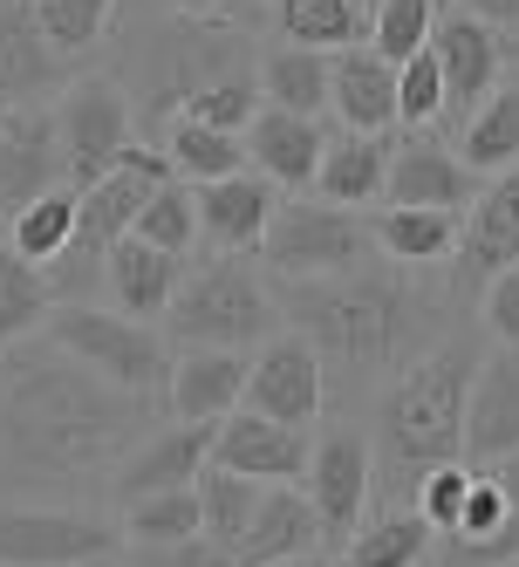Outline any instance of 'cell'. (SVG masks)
Here are the masks:
<instances>
[{
	"label": "cell",
	"mask_w": 519,
	"mask_h": 567,
	"mask_svg": "<svg viewBox=\"0 0 519 567\" xmlns=\"http://www.w3.org/2000/svg\"><path fill=\"white\" fill-rule=\"evenodd\" d=\"M150 396H124L49 336L0 355V478L28 493L75 499L103 485L150 437Z\"/></svg>",
	"instance_id": "1"
},
{
	"label": "cell",
	"mask_w": 519,
	"mask_h": 567,
	"mask_svg": "<svg viewBox=\"0 0 519 567\" xmlns=\"http://www.w3.org/2000/svg\"><path fill=\"white\" fill-rule=\"evenodd\" d=\"M273 301H281V329L308 336L322 370H342L355 383H390L458 329V288L430 280V267H396L383 254L335 280H281Z\"/></svg>",
	"instance_id": "2"
},
{
	"label": "cell",
	"mask_w": 519,
	"mask_h": 567,
	"mask_svg": "<svg viewBox=\"0 0 519 567\" xmlns=\"http://www.w3.org/2000/svg\"><path fill=\"white\" fill-rule=\"evenodd\" d=\"M478 355H486V336L451 329L437 349H424L411 370H396L376 390V417H370L376 499L370 506L417 513V478L437 465H465V396L478 377Z\"/></svg>",
	"instance_id": "3"
},
{
	"label": "cell",
	"mask_w": 519,
	"mask_h": 567,
	"mask_svg": "<svg viewBox=\"0 0 519 567\" xmlns=\"http://www.w3.org/2000/svg\"><path fill=\"white\" fill-rule=\"evenodd\" d=\"M124 75H131L124 90L131 116L165 137V124H178L198 90L226 83V75H253V28L239 14H178L150 0L137 21V49L124 55Z\"/></svg>",
	"instance_id": "4"
},
{
	"label": "cell",
	"mask_w": 519,
	"mask_h": 567,
	"mask_svg": "<svg viewBox=\"0 0 519 567\" xmlns=\"http://www.w3.org/2000/svg\"><path fill=\"white\" fill-rule=\"evenodd\" d=\"M172 349H239L253 355L267 336H281V301L260 280L253 260H206L178 280V301L165 315Z\"/></svg>",
	"instance_id": "5"
},
{
	"label": "cell",
	"mask_w": 519,
	"mask_h": 567,
	"mask_svg": "<svg viewBox=\"0 0 519 567\" xmlns=\"http://www.w3.org/2000/svg\"><path fill=\"white\" fill-rule=\"evenodd\" d=\"M49 342L83 362L90 377H103L110 390L124 396H165L172 383V342L150 329V321H131L116 308H96V301H62L49 315Z\"/></svg>",
	"instance_id": "6"
},
{
	"label": "cell",
	"mask_w": 519,
	"mask_h": 567,
	"mask_svg": "<svg viewBox=\"0 0 519 567\" xmlns=\"http://www.w3.org/2000/svg\"><path fill=\"white\" fill-rule=\"evenodd\" d=\"M363 260H376L370 213L329 206V198H281L260 239V267L273 280H335Z\"/></svg>",
	"instance_id": "7"
},
{
	"label": "cell",
	"mask_w": 519,
	"mask_h": 567,
	"mask_svg": "<svg viewBox=\"0 0 519 567\" xmlns=\"http://www.w3.org/2000/svg\"><path fill=\"white\" fill-rule=\"evenodd\" d=\"M55 144H62V185L69 192H90L96 178L116 172L137 137V116H131V96L116 75H75V83L55 96Z\"/></svg>",
	"instance_id": "8"
},
{
	"label": "cell",
	"mask_w": 519,
	"mask_h": 567,
	"mask_svg": "<svg viewBox=\"0 0 519 567\" xmlns=\"http://www.w3.org/2000/svg\"><path fill=\"white\" fill-rule=\"evenodd\" d=\"M124 534L96 506H21L0 499V567H90L116 560Z\"/></svg>",
	"instance_id": "9"
},
{
	"label": "cell",
	"mask_w": 519,
	"mask_h": 567,
	"mask_svg": "<svg viewBox=\"0 0 519 567\" xmlns=\"http://www.w3.org/2000/svg\"><path fill=\"white\" fill-rule=\"evenodd\" d=\"M301 493L322 519V547H342L355 526L370 519V499H376V452H370V431L355 424H329L308 452V478Z\"/></svg>",
	"instance_id": "10"
},
{
	"label": "cell",
	"mask_w": 519,
	"mask_h": 567,
	"mask_svg": "<svg viewBox=\"0 0 519 567\" xmlns=\"http://www.w3.org/2000/svg\"><path fill=\"white\" fill-rule=\"evenodd\" d=\"M247 403L253 417H273V424H294L308 431L314 417H322V403H329V370H322V355H314L308 336L281 329V336H267L247 362Z\"/></svg>",
	"instance_id": "11"
},
{
	"label": "cell",
	"mask_w": 519,
	"mask_h": 567,
	"mask_svg": "<svg viewBox=\"0 0 519 567\" xmlns=\"http://www.w3.org/2000/svg\"><path fill=\"white\" fill-rule=\"evenodd\" d=\"M506 55H512V42H506L499 28L471 21L458 8L437 14V28H430V62H437V75H445V116H437V124H458L465 131V116L499 90Z\"/></svg>",
	"instance_id": "12"
},
{
	"label": "cell",
	"mask_w": 519,
	"mask_h": 567,
	"mask_svg": "<svg viewBox=\"0 0 519 567\" xmlns=\"http://www.w3.org/2000/svg\"><path fill=\"white\" fill-rule=\"evenodd\" d=\"M519 260V165L478 185V198L465 206L458 226V295H478L492 274H506Z\"/></svg>",
	"instance_id": "13"
},
{
	"label": "cell",
	"mask_w": 519,
	"mask_h": 567,
	"mask_svg": "<svg viewBox=\"0 0 519 567\" xmlns=\"http://www.w3.org/2000/svg\"><path fill=\"white\" fill-rule=\"evenodd\" d=\"M519 452V349H486L465 396V465L492 472Z\"/></svg>",
	"instance_id": "14"
},
{
	"label": "cell",
	"mask_w": 519,
	"mask_h": 567,
	"mask_svg": "<svg viewBox=\"0 0 519 567\" xmlns=\"http://www.w3.org/2000/svg\"><path fill=\"white\" fill-rule=\"evenodd\" d=\"M212 431L219 424H165V431H150L137 452L110 472V506H131V499H150V493H185V485H198V472L212 465Z\"/></svg>",
	"instance_id": "15"
},
{
	"label": "cell",
	"mask_w": 519,
	"mask_h": 567,
	"mask_svg": "<svg viewBox=\"0 0 519 567\" xmlns=\"http://www.w3.org/2000/svg\"><path fill=\"white\" fill-rule=\"evenodd\" d=\"M478 198V178L458 165V151L430 131H404L390 151V185L383 206H430V213H465Z\"/></svg>",
	"instance_id": "16"
},
{
	"label": "cell",
	"mask_w": 519,
	"mask_h": 567,
	"mask_svg": "<svg viewBox=\"0 0 519 567\" xmlns=\"http://www.w3.org/2000/svg\"><path fill=\"white\" fill-rule=\"evenodd\" d=\"M75 83V69L42 42L28 0H0V110H49Z\"/></svg>",
	"instance_id": "17"
},
{
	"label": "cell",
	"mask_w": 519,
	"mask_h": 567,
	"mask_svg": "<svg viewBox=\"0 0 519 567\" xmlns=\"http://www.w3.org/2000/svg\"><path fill=\"white\" fill-rule=\"evenodd\" d=\"M308 452H314L308 431L273 424V417H253V411H232L212 431V465L253 478V485H301L308 478Z\"/></svg>",
	"instance_id": "18"
},
{
	"label": "cell",
	"mask_w": 519,
	"mask_h": 567,
	"mask_svg": "<svg viewBox=\"0 0 519 567\" xmlns=\"http://www.w3.org/2000/svg\"><path fill=\"white\" fill-rule=\"evenodd\" d=\"M191 198H198V239H206L219 260L260 254L267 219H273V206H281V192H273L267 178H253V172L219 178V185H191Z\"/></svg>",
	"instance_id": "19"
},
{
	"label": "cell",
	"mask_w": 519,
	"mask_h": 567,
	"mask_svg": "<svg viewBox=\"0 0 519 567\" xmlns=\"http://www.w3.org/2000/svg\"><path fill=\"white\" fill-rule=\"evenodd\" d=\"M247 144V165L253 178H267L273 192H314V172H322V151H329V124L322 116H288V110H260L253 131L239 137Z\"/></svg>",
	"instance_id": "20"
},
{
	"label": "cell",
	"mask_w": 519,
	"mask_h": 567,
	"mask_svg": "<svg viewBox=\"0 0 519 567\" xmlns=\"http://www.w3.org/2000/svg\"><path fill=\"white\" fill-rule=\"evenodd\" d=\"M62 185V144L49 110H8L0 116V213L34 206L42 192Z\"/></svg>",
	"instance_id": "21"
},
{
	"label": "cell",
	"mask_w": 519,
	"mask_h": 567,
	"mask_svg": "<svg viewBox=\"0 0 519 567\" xmlns=\"http://www.w3.org/2000/svg\"><path fill=\"white\" fill-rule=\"evenodd\" d=\"M247 362L239 349H172V383H165V403L178 424H219L239 411L247 396Z\"/></svg>",
	"instance_id": "22"
},
{
	"label": "cell",
	"mask_w": 519,
	"mask_h": 567,
	"mask_svg": "<svg viewBox=\"0 0 519 567\" xmlns=\"http://www.w3.org/2000/svg\"><path fill=\"white\" fill-rule=\"evenodd\" d=\"M329 110H335V124L355 131V137L396 131V69L370 42L329 55Z\"/></svg>",
	"instance_id": "23"
},
{
	"label": "cell",
	"mask_w": 519,
	"mask_h": 567,
	"mask_svg": "<svg viewBox=\"0 0 519 567\" xmlns=\"http://www.w3.org/2000/svg\"><path fill=\"white\" fill-rule=\"evenodd\" d=\"M178 280H185V260L178 254H157L144 247V239H116V247L103 254V288L116 301V315H131V321H165L172 301H178Z\"/></svg>",
	"instance_id": "24"
},
{
	"label": "cell",
	"mask_w": 519,
	"mask_h": 567,
	"mask_svg": "<svg viewBox=\"0 0 519 567\" xmlns=\"http://www.w3.org/2000/svg\"><path fill=\"white\" fill-rule=\"evenodd\" d=\"M301 554H322V519H314L301 485H267L253 526L232 547V560L239 567H273V560H301Z\"/></svg>",
	"instance_id": "25"
},
{
	"label": "cell",
	"mask_w": 519,
	"mask_h": 567,
	"mask_svg": "<svg viewBox=\"0 0 519 567\" xmlns=\"http://www.w3.org/2000/svg\"><path fill=\"white\" fill-rule=\"evenodd\" d=\"M390 151H396V131H383V137L335 131L322 151V172H314V198L349 206V213H376L383 185H390Z\"/></svg>",
	"instance_id": "26"
},
{
	"label": "cell",
	"mask_w": 519,
	"mask_h": 567,
	"mask_svg": "<svg viewBox=\"0 0 519 567\" xmlns=\"http://www.w3.org/2000/svg\"><path fill=\"white\" fill-rule=\"evenodd\" d=\"M267 28L288 49H314V55H342L355 42H370V14L355 0H267Z\"/></svg>",
	"instance_id": "27"
},
{
	"label": "cell",
	"mask_w": 519,
	"mask_h": 567,
	"mask_svg": "<svg viewBox=\"0 0 519 567\" xmlns=\"http://www.w3.org/2000/svg\"><path fill=\"white\" fill-rule=\"evenodd\" d=\"M458 226H465V213H430V206H376L370 213L376 254L396 260V267H437V260H451Z\"/></svg>",
	"instance_id": "28"
},
{
	"label": "cell",
	"mask_w": 519,
	"mask_h": 567,
	"mask_svg": "<svg viewBox=\"0 0 519 567\" xmlns=\"http://www.w3.org/2000/svg\"><path fill=\"white\" fill-rule=\"evenodd\" d=\"M430 526L411 506H370V519L342 540L329 567H424L430 560Z\"/></svg>",
	"instance_id": "29"
},
{
	"label": "cell",
	"mask_w": 519,
	"mask_h": 567,
	"mask_svg": "<svg viewBox=\"0 0 519 567\" xmlns=\"http://www.w3.org/2000/svg\"><path fill=\"white\" fill-rule=\"evenodd\" d=\"M253 83H260V103H267V110L322 116V110H329V55L267 42V49L253 55Z\"/></svg>",
	"instance_id": "30"
},
{
	"label": "cell",
	"mask_w": 519,
	"mask_h": 567,
	"mask_svg": "<svg viewBox=\"0 0 519 567\" xmlns=\"http://www.w3.org/2000/svg\"><path fill=\"white\" fill-rule=\"evenodd\" d=\"M458 165L471 178H499L519 165V83H499L458 131Z\"/></svg>",
	"instance_id": "31"
},
{
	"label": "cell",
	"mask_w": 519,
	"mask_h": 567,
	"mask_svg": "<svg viewBox=\"0 0 519 567\" xmlns=\"http://www.w3.org/2000/svg\"><path fill=\"white\" fill-rule=\"evenodd\" d=\"M55 280L49 267H34L21 260L8 239H0V349H14V342H34L49 329V315H55Z\"/></svg>",
	"instance_id": "32"
},
{
	"label": "cell",
	"mask_w": 519,
	"mask_h": 567,
	"mask_svg": "<svg viewBox=\"0 0 519 567\" xmlns=\"http://www.w3.org/2000/svg\"><path fill=\"white\" fill-rule=\"evenodd\" d=\"M157 151H165V165H172V178H178V185H219V178H239V172H247V144L226 137V131L191 124V116L165 124Z\"/></svg>",
	"instance_id": "33"
},
{
	"label": "cell",
	"mask_w": 519,
	"mask_h": 567,
	"mask_svg": "<svg viewBox=\"0 0 519 567\" xmlns=\"http://www.w3.org/2000/svg\"><path fill=\"white\" fill-rule=\"evenodd\" d=\"M116 8H124V0H28L34 28H42V42H49L69 69L103 49V34H110Z\"/></svg>",
	"instance_id": "34"
},
{
	"label": "cell",
	"mask_w": 519,
	"mask_h": 567,
	"mask_svg": "<svg viewBox=\"0 0 519 567\" xmlns=\"http://www.w3.org/2000/svg\"><path fill=\"white\" fill-rule=\"evenodd\" d=\"M191 493H198V526H206V540H219V547L232 554V547H239V534L253 526V513H260V493H267V485L239 478V472H226V465H206Z\"/></svg>",
	"instance_id": "35"
},
{
	"label": "cell",
	"mask_w": 519,
	"mask_h": 567,
	"mask_svg": "<svg viewBox=\"0 0 519 567\" xmlns=\"http://www.w3.org/2000/svg\"><path fill=\"white\" fill-rule=\"evenodd\" d=\"M69 239H75V192H69V185L42 192L34 206H21V213L8 219V247H14L21 260H34V267H55V260L69 254Z\"/></svg>",
	"instance_id": "36"
},
{
	"label": "cell",
	"mask_w": 519,
	"mask_h": 567,
	"mask_svg": "<svg viewBox=\"0 0 519 567\" xmlns=\"http://www.w3.org/2000/svg\"><path fill=\"white\" fill-rule=\"evenodd\" d=\"M116 534H124V547H172V540L206 534L198 526V493L185 485V493H150V499L116 506Z\"/></svg>",
	"instance_id": "37"
},
{
	"label": "cell",
	"mask_w": 519,
	"mask_h": 567,
	"mask_svg": "<svg viewBox=\"0 0 519 567\" xmlns=\"http://www.w3.org/2000/svg\"><path fill=\"white\" fill-rule=\"evenodd\" d=\"M445 8H451V0H370V49L390 69H404L411 55L430 49V28H437Z\"/></svg>",
	"instance_id": "38"
},
{
	"label": "cell",
	"mask_w": 519,
	"mask_h": 567,
	"mask_svg": "<svg viewBox=\"0 0 519 567\" xmlns=\"http://www.w3.org/2000/svg\"><path fill=\"white\" fill-rule=\"evenodd\" d=\"M137 239L144 247H157V254H191L198 247V198H191V185H157L150 192V206L137 213Z\"/></svg>",
	"instance_id": "39"
},
{
	"label": "cell",
	"mask_w": 519,
	"mask_h": 567,
	"mask_svg": "<svg viewBox=\"0 0 519 567\" xmlns=\"http://www.w3.org/2000/svg\"><path fill=\"white\" fill-rule=\"evenodd\" d=\"M260 110H267V103H260V83H253V75H226V83L198 90V96L185 103V116H191V124L226 131V137H247Z\"/></svg>",
	"instance_id": "40"
},
{
	"label": "cell",
	"mask_w": 519,
	"mask_h": 567,
	"mask_svg": "<svg viewBox=\"0 0 519 567\" xmlns=\"http://www.w3.org/2000/svg\"><path fill=\"white\" fill-rule=\"evenodd\" d=\"M437 116H445V75H437L430 49L411 55L404 69H396V124L404 131H430Z\"/></svg>",
	"instance_id": "41"
},
{
	"label": "cell",
	"mask_w": 519,
	"mask_h": 567,
	"mask_svg": "<svg viewBox=\"0 0 519 567\" xmlns=\"http://www.w3.org/2000/svg\"><path fill=\"white\" fill-rule=\"evenodd\" d=\"M519 560V519H506L499 534H437L424 567H512Z\"/></svg>",
	"instance_id": "42"
},
{
	"label": "cell",
	"mask_w": 519,
	"mask_h": 567,
	"mask_svg": "<svg viewBox=\"0 0 519 567\" xmlns=\"http://www.w3.org/2000/svg\"><path fill=\"white\" fill-rule=\"evenodd\" d=\"M465 493H471V465H437L417 478V519L430 534H451L458 513H465Z\"/></svg>",
	"instance_id": "43"
},
{
	"label": "cell",
	"mask_w": 519,
	"mask_h": 567,
	"mask_svg": "<svg viewBox=\"0 0 519 567\" xmlns=\"http://www.w3.org/2000/svg\"><path fill=\"white\" fill-rule=\"evenodd\" d=\"M478 336L492 349H519V260L478 288Z\"/></svg>",
	"instance_id": "44"
},
{
	"label": "cell",
	"mask_w": 519,
	"mask_h": 567,
	"mask_svg": "<svg viewBox=\"0 0 519 567\" xmlns=\"http://www.w3.org/2000/svg\"><path fill=\"white\" fill-rule=\"evenodd\" d=\"M131 560L124 567H239L219 540H206V534H191V540H172V547H124Z\"/></svg>",
	"instance_id": "45"
},
{
	"label": "cell",
	"mask_w": 519,
	"mask_h": 567,
	"mask_svg": "<svg viewBox=\"0 0 519 567\" xmlns=\"http://www.w3.org/2000/svg\"><path fill=\"white\" fill-rule=\"evenodd\" d=\"M512 513H506V493L486 478V472H471V493H465V513H458V526L451 534H499Z\"/></svg>",
	"instance_id": "46"
},
{
	"label": "cell",
	"mask_w": 519,
	"mask_h": 567,
	"mask_svg": "<svg viewBox=\"0 0 519 567\" xmlns=\"http://www.w3.org/2000/svg\"><path fill=\"white\" fill-rule=\"evenodd\" d=\"M458 14H471V21H486V28H499L506 42H519V0H451Z\"/></svg>",
	"instance_id": "47"
},
{
	"label": "cell",
	"mask_w": 519,
	"mask_h": 567,
	"mask_svg": "<svg viewBox=\"0 0 519 567\" xmlns=\"http://www.w3.org/2000/svg\"><path fill=\"white\" fill-rule=\"evenodd\" d=\"M157 8H178V14H239V21H247L260 0H157Z\"/></svg>",
	"instance_id": "48"
},
{
	"label": "cell",
	"mask_w": 519,
	"mask_h": 567,
	"mask_svg": "<svg viewBox=\"0 0 519 567\" xmlns=\"http://www.w3.org/2000/svg\"><path fill=\"white\" fill-rule=\"evenodd\" d=\"M486 478H492V485H499V493H506V513L519 519V452H512V458H499V465H492Z\"/></svg>",
	"instance_id": "49"
},
{
	"label": "cell",
	"mask_w": 519,
	"mask_h": 567,
	"mask_svg": "<svg viewBox=\"0 0 519 567\" xmlns=\"http://www.w3.org/2000/svg\"><path fill=\"white\" fill-rule=\"evenodd\" d=\"M273 567H329L322 554H301V560H273Z\"/></svg>",
	"instance_id": "50"
},
{
	"label": "cell",
	"mask_w": 519,
	"mask_h": 567,
	"mask_svg": "<svg viewBox=\"0 0 519 567\" xmlns=\"http://www.w3.org/2000/svg\"><path fill=\"white\" fill-rule=\"evenodd\" d=\"M90 567H124V560H90Z\"/></svg>",
	"instance_id": "51"
},
{
	"label": "cell",
	"mask_w": 519,
	"mask_h": 567,
	"mask_svg": "<svg viewBox=\"0 0 519 567\" xmlns=\"http://www.w3.org/2000/svg\"><path fill=\"white\" fill-rule=\"evenodd\" d=\"M355 8H363V14H370V0H355Z\"/></svg>",
	"instance_id": "52"
},
{
	"label": "cell",
	"mask_w": 519,
	"mask_h": 567,
	"mask_svg": "<svg viewBox=\"0 0 519 567\" xmlns=\"http://www.w3.org/2000/svg\"><path fill=\"white\" fill-rule=\"evenodd\" d=\"M0 116H8V110H0Z\"/></svg>",
	"instance_id": "53"
},
{
	"label": "cell",
	"mask_w": 519,
	"mask_h": 567,
	"mask_svg": "<svg viewBox=\"0 0 519 567\" xmlns=\"http://www.w3.org/2000/svg\"><path fill=\"white\" fill-rule=\"evenodd\" d=\"M512 567H519V560H512Z\"/></svg>",
	"instance_id": "54"
}]
</instances>
